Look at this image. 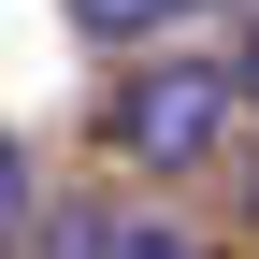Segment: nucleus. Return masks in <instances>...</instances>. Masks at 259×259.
<instances>
[{
  "mask_svg": "<svg viewBox=\"0 0 259 259\" xmlns=\"http://www.w3.org/2000/svg\"><path fill=\"white\" fill-rule=\"evenodd\" d=\"M231 101H245V72H187V58H158L144 87H115V158H158V173H187V158H216Z\"/></svg>",
  "mask_w": 259,
  "mask_h": 259,
  "instance_id": "nucleus-1",
  "label": "nucleus"
},
{
  "mask_svg": "<svg viewBox=\"0 0 259 259\" xmlns=\"http://www.w3.org/2000/svg\"><path fill=\"white\" fill-rule=\"evenodd\" d=\"M87 259H202V245H173V231H72Z\"/></svg>",
  "mask_w": 259,
  "mask_h": 259,
  "instance_id": "nucleus-2",
  "label": "nucleus"
},
{
  "mask_svg": "<svg viewBox=\"0 0 259 259\" xmlns=\"http://www.w3.org/2000/svg\"><path fill=\"white\" fill-rule=\"evenodd\" d=\"M72 15H87V29H173L187 0H72Z\"/></svg>",
  "mask_w": 259,
  "mask_h": 259,
  "instance_id": "nucleus-3",
  "label": "nucleus"
},
{
  "mask_svg": "<svg viewBox=\"0 0 259 259\" xmlns=\"http://www.w3.org/2000/svg\"><path fill=\"white\" fill-rule=\"evenodd\" d=\"M15 216H29V158L0 144V245H15Z\"/></svg>",
  "mask_w": 259,
  "mask_h": 259,
  "instance_id": "nucleus-4",
  "label": "nucleus"
},
{
  "mask_svg": "<svg viewBox=\"0 0 259 259\" xmlns=\"http://www.w3.org/2000/svg\"><path fill=\"white\" fill-rule=\"evenodd\" d=\"M245 87H259V44H245Z\"/></svg>",
  "mask_w": 259,
  "mask_h": 259,
  "instance_id": "nucleus-5",
  "label": "nucleus"
}]
</instances>
